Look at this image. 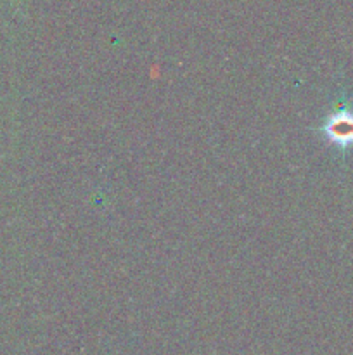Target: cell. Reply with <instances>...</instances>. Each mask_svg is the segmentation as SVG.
<instances>
[{
  "mask_svg": "<svg viewBox=\"0 0 353 355\" xmlns=\"http://www.w3.org/2000/svg\"><path fill=\"white\" fill-rule=\"evenodd\" d=\"M324 134L339 148L353 146V111L339 110L332 113L324 123Z\"/></svg>",
  "mask_w": 353,
  "mask_h": 355,
  "instance_id": "obj_1",
  "label": "cell"
}]
</instances>
